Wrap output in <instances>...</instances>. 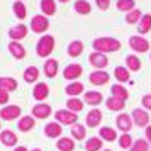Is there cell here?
Segmentation results:
<instances>
[{"label": "cell", "mask_w": 151, "mask_h": 151, "mask_svg": "<svg viewBox=\"0 0 151 151\" xmlns=\"http://www.w3.org/2000/svg\"><path fill=\"white\" fill-rule=\"evenodd\" d=\"M116 124L117 127L122 131V132H129L131 127H132V119H131V116H127V114H119L116 119Z\"/></svg>", "instance_id": "8"}, {"label": "cell", "mask_w": 151, "mask_h": 151, "mask_svg": "<svg viewBox=\"0 0 151 151\" xmlns=\"http://www.w3.org/2000/svg\"><path fill=\"white\" fill-rule=\"evenodd\" d=\"M44 73H46V76H49V78L56 76V73H58V61H56V60H48L46 65H44Z\"/></svg>", "instance_id": "21"}, {"label": "cell", "mask_w": 151, "mask_h": 151, "mask_svg": "<svg viewBox=\"0 0 151 151\" xmlns=\"http://www.w3.org/2000/svg\"><path fill=\"white\" fill-rule=\"evenodd\" d=\"M97 5H99V9H102V10H105V9H109V4L110 0H95Z\"/></svg>", "instance_id": "45"}, {"label": "cell", "mask_w": 151, "mask_h": 151, "mask_svg": "<svg viewBox=\"0 0 151 151\" xmlns=\"http://www.w3.org/2000/svg\"><path fill=\"white\" fill-rule=\"evenodd\" d=\"M0 141H2V144H5V146H15L17 144V136H15L12 131H2Z\"/></svg>", "instance_id": "16"}, {"label": "cell", "mask_w": 151, "mask_h": 151, "mask_svg": "<svg viewBox=\"0 0 151 151\" xmlns=\"http://www.w3.org/2000/svg\"><path fill=\"white\" fill-rule=\"evenodd\" d=\"M93 48L99 53H112L121 48V42L114 39V37H97L93 41Z\"/></svg>", "instance_id": "1"}, {"label": "cell", "mask_w": 151, "mask_h": 151, "mask_svg": "<svg viewBox=\"0 0 151 151\" xmlns=\"http://www.w3.org/2000/svg\"><path fill=\"white\" fill-rule=\"evenodd\" d=\"M132 121L136 122L137 127H144L150 124V114L144 109H134L132 110Z\"/></svg>", "instance_id": "6"}, {"label": "cell", "mask_w": 151, "mask_h": 151, "mask_svg": "<svg viewBox=\"0 0 151 151\" xmlns=\"http://www.w3.org/2000/svg\"><path fill=\"white\" fill-rule=\"evenodd\" d=\"M141 17H143V15H141V10H139V9H134V10H131L129 14H127L126 22H127V24H136Z\"/></svg>", "instance_id": "40"}, {"label": "cell", "mask_w": 151, "mask_h": 151, "mask_svg": "<svg viewBox=\"0 0 151 151\" xmlns=\"http://www.w3.org/2000/svg\"><path fill=\"white\" fill-rule=\"evenodd\" d=\"M63 132V127L60 126V122H49L44 126V134L48 137H60Z\"/></svg>", "instance_id": "12"}, {"label": "cell", "mask_w": 151, "mask_h": 151, "mask_svg": "<svg viewBox=\"0 0 151 151\" xmlns=\"http://www.w3.org/2000/svg\"><path fill=\"white\" fill-rule=\"evenodd\" d=\"M85 150L87 151H100L102 150V139L100 137H90L87 139V143H85Z\"/></svg>", "instance_id": "20"}, {"label": "cell", "mask_w": 151, "mask_h": 151, "mask_svg": "<svg viewBox=\"0 0 151 151\" xmlns=\"http://www.w3.org/2000/svg\"><path fill=\"white\" fill-rule=\"evenodd\" d=\"M114 75H116V78L119 82H122V83L129 80V71H127V68H122V66H117Z\"/></svg>", "instance_id": "39"}, {"label": "cell", "mask_w": 151, "mask_h": 151, "mask_svg": "<svg viewBox=\"0 0 151 151\" xmlns=\"http://www.w3.org/2000/svg\"><path fill=\"white\" fill-rule=\"evenodd\" d=\"M132 144H134V141H132V137H131L129 132H124L122 136L119 137V146H121L122 150H131Z\"/></svg>", "instance_id": "34"}, {"label": "cell", "mask_w": 151, "mask_h": 151, "mask_svg": "<svg viewBox=\"0 0 151 151\" xmlns=\"http://www.w3.org/2000/svg\"><path fill=\"white\" fill-rule=\"evenodd\" d=\"M32 151H41V150H39V148H36V150H32Z\"/></svg>", "instance_id": "48"}, {"label": "cell", "mask_w": 151, "mask_h": 151, "mask_svg": "<svg viewBox=\"0 0 151 151\" xmlns=\"http://www.w3.org/2000/svg\"><path fill=\"white\" fill-rule=\"evenodd\" d=\"M32 114L37 119H46V117L51 116V107H49L48 104H37L34 109H32Z\"/></svg>", "instance_id": "13"}, {"label": "cell", "mask_w": 151, "mask_h": 151, "mask_svg": "<svg viewBox=\"0 0 151 151\" xmlns=\"http://www.w3.org/2000/svg\"><path fill=\"white\" fill-rule=\"evenodd\" d=\"M75 10L78 12V14L87 15V14H90V4L87 2V0H76V4H75Z\"/></svg>", "instance_id": "35"}, {"label": "cell", "mask_w": 151, "mask_h": 151, "mask_svg": "<svg viewBox=\"0 0 151 151\" xmlns=\"http://www.w3.org/2000/svg\"><path fill=\"white\" fill-rule=\"evenodd\" d=\"M104 151H110V150H104Z\"/></svg>", "instance_id": "50"}, {"label": "cell", "mask_w": 151, "mask_h": 151, "mask_svg": "<svg viewBox=\"0 0 151 151\" xmlns=\"http://www.w3.org/2000/svg\"><path fill=\"white\" fill-rule=\"evenodd\" d=\"M21 116V107L19 105H7L0 110V119L4 121H14Z\"/></svg>", "instance_id": "5"}, {"label": "cell", "mask_w": 151, "mask_h": 151, "mask_svg": "<svg viewBox=\"0 0 151 151\" xmlns=\"http://www.w3.org/2000/svg\"><path fill=\"white\" fill-rule=\"evenodd\" d=\"M126 61H127V68H129L131 71H137V70L141 68V61H139V58H136L134 55L127 56Z\"/></svg>", "instance_id": "37"}, {"label": "cell", "mask_w": 151, "mask_h": 151, "mask_svg": "<svg viewBox=\"0 0 151 151\" xmlns=\"http://www.w3.org/2000/svg\"><path fill=\"white\" fill-rule=\"evenodd\" d=\"M49 26V21L46 17H42V15H36L32 17V22H31V29L34 31V32H44Z\"/></svg>", "instance_id": "7"}, {"label": "cell", "mask_w": 151, "mask_h": 151, "mask_svg": "<svg viewBox=\"0 0 151 151\" xmlns=\"http://www.w3.org/2000/svg\"><path fill=\"white\" fill-rule=\"evenodd\" d=\"M146 137H148L146 141H148V143H151V126H148V127H146Z\"/></svg>", "instance_id": "46"}, {"label": "cell", "mask_w": 151, "mask_h": 151, "mask_svg": "<svg viewBox=\"0 0 151 151\" xmlns=\"http://www.w3.org/2000/svg\"><path fill=\"white\" fill-rule=\"evenodd\" d=\"M117 9L122 12H131V10H134V0H119Z\"/></svg>", "instance_id": "38"}, {"label": "cell", "mask_w": 151, "mask_h": 151, "mask_svg": "<svg viewBox=\"0 0 151 151\" xmlns=\"http://www.w3.org/2000/svg\"><path fill=\"white\" fill-rule=\"evenodd\" d=\"M56 148L60 151H73L75 150V141L70 139V137H61V139H58Z\"/></svg>", "instance_id": "18"}, {"label": "cell", "mask_w": 151, "mask_h": 151, "mask_svg": "<svg viewBox=\"0 0 151 151\" xmlns=\"http://www.w3.org/2000/svg\"><path fill=\"white\" fill-rule=\"evenodd\" d=\"M48 93H49V88L46 83H37L34 87V90H32V95H34L36 100H44L48 97Z\"/></svg>", "instance_id": "15"}, {"label": "cell", "mask_w": 151, "mask_h": 151, "mask_svg": "<svg viewBox=\"0 0 151 151\" xmlns=\"http://www.w3.org/2000/svg\"><path fill=\"white\" fill-rule=\"evenodd\" d=\"M66 105H68V109L71 110V112H80V110H83V105L85 104L80 100V99H70L68 102H66Z\"/></svg>", "instance_id": "36"}, {"label": "cell", "mask_w": 151, "mask_h": 151, "mask_svg": "<svg viewBox=\"0 0 151 151\" xmlns=\"http://www.w3.org/2000/svg\"><path fill=\"white\" fill-rule=\"evenodd\" d=\"M7 100H9V92L0 88V104H7Z\"/></svg>", "instance_id": "44"}, {"label": "cell", "mask_w": 151, "mask_h": 151, "mask_svg": "<svg viewBox=\"0 0 151 151\" xmlns=\"http://www.w3.org/2000/svg\"><path fill=\"white\" fill-rule=\"evenodd\" d=\"M100 122H102V112L99 109H92L87 114V126L88 127H97Z\"/></svg>", "instance_id": "11"}, {"label": "cell", "mask_w": 151, "mask_h": 151, "mask_svg": "<svg viewBox=\"0 0 151 151\" xmlns=\"http://www.w3.org/2000/svg\"><path fill=\"white\" fill-rule=\"evenodd\" d=\"M90 82L93 85H105L109 82V73L107 71H93L90 75Z\"/></svg>", "instance_id": "14"}, {"label": "cell", "mask_w": 151, "mask_h": 151, "mask_svg": "<svg viewBox=\"0 0 151 151\" xmlns=\"http://www.w3.org/2000/svg\"><path fill=\"white\" fill-rule=\"evenodd\" d=\"M129 151H148V141L146 139H136V143L131 146Z\"/></svg>", "instance_id": "42"}, {"label": "cell", "mask_w": 151, "mask_h": 151, "mask_svg": "<svg viewBox=\"0 0 151 151\" xmlns=\"http://www.w3.org/2000/svg\"><path fill=\"white\" fill-rule=\"evenodd\" d=\"M0 88L2 90H7V92H12V90L17 88V82L14 78H0Z\"/></svg>", "instance_id": "31"}, {"label": "cell", "mask_w": 151, "mask_h": 151, "mask_svg": "<svg viewBox=\"0 0 151 151\" xmlns=\"http://www.w3.org/2000/svg\"><path fill=\"white\" fill-rule=\"evenodd\" d=\"M9 34L12 39H22V37H26L27 36V27L24 26V24H19V26H15L9 31Z\"/></svg>", "instance_id": "17"}, {"label": "cell", "mask_w": 151, "mask_h": 151, "mask_svg": "<svg viewBox=\"0 0 151 151\" xmlns=\"http://www.w3.org/2000/svg\"><path fill=\"white\" fill-rule=\"evenodd\" d=\"M17 126H19V129H21L22 132H27V131H31L34 127V117H29V116L22 117Z\"/></svg>", "instance_id": "23"}, {"label": "cell", "mask_w": 151, "mask_h": 151, "mask_svg": "<svg viewBox=\"0 0 151 151\" xmlns=\"http://www.w3.org/2000/svg\"><path fill=\"white\" fill-rule=\"evenodd\" d=\"M14 151H27V148H24V146H17Z\"/></svg>", "instance_id": "47"}, {"label": "cell", "mask_w": 151, "mask_h": 151, "mask_svg": "<svg viewBox=\"0 0 151 151\" xmlns=\"http://www.w3.org/2000/svg\"><path fill=\"white\" fill-rule=\"evenodd\" d=\"M37 76H39V70L36 68V66H29L26 71H24V80L27 83H32L37 80Z\"/></svg>", "instance_id": "28"}, {"label": "cell", "mask_w": 151, "mask_h": 151, "mask_svg": "<svg viewBox=\"0 0 151 151\" xmlns=\"http://www.w3.org/2000/svg\"><path fill=\"white\" fill-rule=\"evenodd\" d=\"M82 73H83L82 65H68V66L65 68V71H63V75H65L66 80H75V78H78Z\"/></svg>", "instance_id": "9"}, {"label": "cell", "mask_w": 151, "mask_h": 151, "mask_svg": "<svg viewBox=\"0 0 151 151\" xmlns=\"http://www.w3.org/2000/svg\"><path fill=\"white\" fill-rule=\"evenodd\" d=\"M53 49H55V37L53 36H42L39 42H37V55L41 56V58H46L53 53Z\"/></svg>", "instance_id": "2"}, {"label": "cell", "mask_w": 151, "mask_h": 151, "mask_svg": "<svg viewBox=\"0 0 151 151\" xmlns=\"http://www.w3.org/2000/svg\"><path fill=\"white\" fill-rule=\"evenodd\" d=\"M105 104H107V107H109L110 110H122L124 107H126V102L121 100V99H116V97H110Z\"/></svg>", "instance_id": "29"}, {"label": "cell", "mask_w": 151, "mask_h": 151, "mask_svg": "<svg viewBox=\"0 0 151 151\" xmlns=\"http://www.w3.org/2000/svg\"><path fill=\"white\" fill-rule=\"evenodd\" d=\"M41 9L46 15H53L56 12V4L55 0H41Z\"/></svg>", "instance_id": "30"}, {"label": "cell", "mask_w": 151, "mask_h": 151, "mask_svg": "<svg viewBox=\"0 0 151 151\" xmlns=\"http://www.w3.org/2000/svg\"><path fill=\"white\" fill-rule=\"evenodd\" d=\"M14 12H15V15H17L19 19H24L26 14H27V9H26V5H24L22 2H15L14 4Z\"/></svg>", "instance_id": "41"}, {"label": "cell", "mask_w": 151, "mask_h": 151, "mask_svg": "<svg viewBox=\"0 0 151 151\" xmlns=\"http://www.w3.org/2000/svg\"><path fill=\"white\" fill-rule=\"evenodd\" d=\"M82 92H83V83H80V82H73L71 85H68V87H66V93H68V95H71V97L80 95Z\"/></svg>", "instance_id": "33"}, {"label": "cell", "mask_w": 151, "mask_h": 151, "mask_svg": "<svg viewBox=\"0 0 151 151\" xmlns=\"http://www.w3.org/2000/svg\"><path fill=\"white\" fill-rule=\"evenodd\" d=\"M83 53V42L82 41H73L71 44L68 46V55L76 58V56H80Z\"/></svg>", "instance_id": "26"}, {"label": "cell", "mask_w": 151, "mask_h": 151, "mask_svg": "<svg viewBox=\"0 0 151 151\" xmlns=\"http://www.w3.org/2000/svg\"><path fill=\"white\" fill-rule=\"evenodd\" d=\"M88 61H90V65H93L95 68H105L107 63H109V60L105 58L104 53H99V51H97V53H92V55H90Z\"/></svg>", "instance_id": "10"}, {"label": "cell", "mask_w": 151, "mask_h": 151, "mask_svg": "<svg viewBox=\"0 0 151 151\" xmlns=\"http://www.w3.org/2000/svg\"><path fill=\"white\" fill-rule=\"evenodd\" d=\"M100 139L112 143V141L117 139V132L112 129V127H100Z\"/></svg>", "instance_id": "19"}, {"label": "cell", "mask_w": 151, "mask_h": 151, "mask_svg": "<svg viewBox=\"0 0 151 151\" xmlns=\"http://www.w3.org/2000/svg\"><path fill=\"white\" fill-rule=\"evenodd\" d=\"M0 127H2V122H0Z\"/></svg>", "instance_id": "51"}, {"label": "cell", "mask_w": 151, "mask_h": 151, "mask_svg": "<svg viewBox=\"0 0 151 151\" xmlns=\"http://www.w3.org/2000/svg\"><path fill=\"white\" fill-rule=\"evenodd\" d=\"M85 102L90 105H99L102 102V93L100 92H87L85 93Z\"/></svg>", "instance_id": "24"}, {"label": "cell", "mask_w": 151, "mask_h": 151, "mask_svg": "<svg viewBox=\"0 0 151 151\" xmlns=\"http://www.w3.org/2000/svg\"><path fill=\"white\" fill-rule=\"evenodd\" d=\"M129 46L134 49L136 53H144V51L150 49V41H146L141 36H132L129 39Z\"/></svg>", "instance_id": "4"}, {"label": "cell", "mask_w": 151, "mask_h": 151, "mask_svg": "<svg viewBox=\"0 0 151 151\" xmlns=\"http://www.w3.org/2000/svg\"><path fill=\"white\" fill-rule=\"evenodd\" d=\"M71 134H73L75 139L82 141V139H85V136H87V129L83 127L82 124H73V126H71Z\"/></svg>", "instance_id": "27"}, {"label": "cell", "mask_w": 151, "mask_h": 151, "mask_svg": "<svg viewBox=\"0 0 151 151\" xmlns=\"http://www.w3.org/2000/svg\"><path fill=\"white\" fill-rule=\"evenodd\" d=\"M60 2H68V0H60Z\"/></svg>", "instance_id": "49"}, {"label": "cell", "mask_w": 151, "mask_h": 151, "mask_svg": "<svg viewBox=\"0 0 151 151\" xmlns=\"http://www.w3.org/2000/svg\"><path fill=\"white\" fill-rule=\"evenodd\" d=\"M9 49H10V53L14 55V58H17V60H21V58L26 56V49L22 48L19 42H15V41L9 44Z\"/></svg>", "instance_id": "25"}, {"label": "cell", "mask_w": 151, "mask_h": 151, "mask_svg": "<svg viewBox=\"0 0 151 151\" xmlns=\"http://www.w3.org/2000/svg\"><path fill=\"white\" fill-rule=\"evenodd\" d=\"M112 97H116V99H121V100H124L126 102V99L129 97V92L124 88L122 85H112Z\"/></svg>", "instance_id": "22"}, {"label": "cell", "mask_w": 151, "mask_h": 151, "mask_svg": "<svg viewBox=\"0 0 151 151\" xmlns=\"http://www.w3.org/2000/svg\"><path fill=\"white\" fill-rule=\"evenodd\" d=\"M56 116V121L60 124H65V126H73V124H76V121H78V116H76L75 112H71V110H58L55 114Z\"/></svg>", "instance_id": "3"}, {"label": "cell", "mask_w": 151, "mask_h": 151, "mask_svg": "<svg viewBox=\"0 0 151 151\" xmlns=\"http://www.w3.org/2000/svg\"><path fill=\"white\" fill-rule=\"evenodd\" d=\"M143 107L148 109V110H151V93H148V95L143 97Z\"/></svg>", "instance_id": "43"}, {"label": "cell", "mask_w": 151, "mask_h": 151, "mask_svg": "<svg viewBox=\"0 0 151 151\" xmlns=\"http://www.w3.org/2000/svg\"><path fill=\"white\" fill-rule=\"evenodd\" d=\"M151 31V15L146 14L141 17V24H139V32L141 34H148Z\"/></svg>", "instance_id": "32"}]
</instances>
